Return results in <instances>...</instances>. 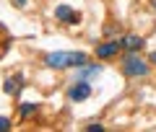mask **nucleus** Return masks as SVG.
<instances>
[{"label":"nucleus","mask_w":156,"mask_h":132,"mask_svg":"<svg viewBox=\"0 0 156 132\" xmlns=\"http://www.w3.org/2000/svg\"><path fill=\"white\" fill-rule=\"evenodd\" d=\"M83 62H89V57L83 52H50L44 55V65L52 70H65V67H81Z\"/></svg>","instance_id":"f257e3e1"},{"label":"nucleus","mask_w":156,"mask_h":132,"mask_svg":"<svg viewBox=\"0 0 156 132\" xmlns=\"http://www.w3.org/2000/svg\"><path fill=\"white\" fill-rule=\"evenodd\" d=\"M148 70H151L148 62H146L138 52H128V55L122 57V73L128 78H146V75H148Z\"/></svg>","instance_id":"f03ea898"},{"label":"nucleus","mask_w":156,"mask_h":132,"mask_svg":"<svg viewBox=\"0 0 156 132\" xmlns=\"http://www.w3.org/2000/svg\"><path fill=\"white\" fill-rule=\"evenodd\" d=\"M89 96H91V86H89V80H78V83H73V86H70V91H68V99H70V101H76V104L86 101Z\"/></svg>","instance_id":"7ed1b4c3"},{"label":"nucleus","mask_w":156,"mask_h":132,"mask_svg":"<svg viewBox=\"0 0 156 132\" xmlns=\"http://www.w3.org/2000/svg\"><path fill=\"white\" fill-rule=\"evenodd\" d=\"M55 18H57V21H62V23H70V26H73V23L81 21V13L73 11L70 5H57V8H55Z\"/></svg>","instance_id":"20e7f679"},{"label":"nucleus","mask_w":156,"mask_h":132,"mask_svg":"<svg viewBox=\"0 0 156 132\" xmlns=\"http://www.w3.org/2000/svg\"><path fill=\"white\" fill-rule=\"evenodd\" d=\"M120 49H122L120 42H104V44L96 47V57H99V60H109V57H115Z\"/></svg>","instance_id":"39448f33"},{"label":"nucleus","mask_w":156,"mask_h":132,"mask_svg":"<svg viewBox=\"0 0 156 132\" xmlns=\"http://www.w3.org/2000/svg\"><path fill=\"white\" fill-rule=\"evenodd\" d=\"M143 36H138V34H128V36H122L120 39V47L122 49H128V52H138V49H143Z\"/></svg>","instance_id":"423d86ee"},{"label":"nucleus","mask_w":156,"mask_h":132,"mask_svg":"<svg viewBox=\"0 0 156 132\" xmlns=\"http://www.w3.org/2000/svg\"><path fill=\"white\" fill-rule=\"evenodd\" d=\"M101 75V65H89V62H83L81 65V70H78V80H91V78Z\"/></svg>","instance_id":"0eeeda50"},{"label":"nucleus","mask_w":156,"mask_h":132,"mask_svg":"<svg viewBox=\"0 0 156 132\" xmlns=\"http://www.w3.org/2000/svg\"><path fill=\"white\" fill-rule=\"evenodd\" d=\"M21 83H23V78L16 75V78H8L3 88H5V93H8V96H13V93H18V91H21Z\"/></svg>","instance_id":"6e6552de"},{"label":"nucleus","mask_w":156,"mask_h":132,"mask_svg":"<svg viewBox=\"0 0 156 132\" xmlns=\"http://www.w3.org/2000/svg\"><path fill=\"white\" fill-rule=\"evenodd\" d=\"M18 111H21L23 119H29V117H34V114L39 111V106H37V104H21V106H18Z\"/></svg>","instance_id":"1a4fd4ad"},{"label":"nucleus","mask_w":156,"mask_h":132,"mask_svg":"<svg viewBox=\"0 0 156 132\" xmlns=\"http://www.w3.org/2000/svg\"><path fill=\"white\" fill-rule=\"evenodd\" d=\"M11 130V119H5V117H0V132Z\"/></svg>","instance_id":"9d476101"},{"label":"nucleus","mask_w":156,"mask_h":132,"mask_svg":"<svg viewBox=\"0 0 156 132\" xmlns=\"http://www.w3.org/2000/svg\"><path fill=\"white\" fill-rule=\"evenodd\" d=\"M86 130H89V132H104V124H89Z\"/></svg>","instance_id":"9b49d317"},{"label":"nucleus","mask_w":156,"mask_h":132,"mask_svg":"<svg viewBox=\"0 0 156 132\" xmlns=\"http://www.w3.org/2000/svg\"><path fill=\"white\" fill-rule=\"evenodd\" d=\"M151 62H154V65H156V52H151Z\"/></svg>","instance_id":"f8f14e48"},{"label":"nucleus","mask_w":156,"mask_h":132,"mask_svg":"<svg viewBox=\"0 0 156 132\" xmlns=\"http://www.w3.org/2000/svg\"><path fill=\"white\" fill-rule=\"evenodd\" d=\"M13 3H16V5H23V3H26V0H13Z\"/></svg>","instance_id":"ddd939ff"},{"label":"nucleus","mask_w":156,"mask_h":132,"mask_svg":"<svg viewBox=\"0 0 156 132\" xmlns=\"http://www.w3.org/2000/svg\"><path fill=\"white\" fill-rule=\"evenodd\" d=\"M151 3H154V8H156V0H151Z\"/></svg>","instance_id":"4468645a"}]
</instances>
